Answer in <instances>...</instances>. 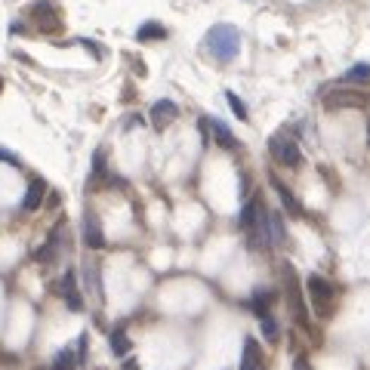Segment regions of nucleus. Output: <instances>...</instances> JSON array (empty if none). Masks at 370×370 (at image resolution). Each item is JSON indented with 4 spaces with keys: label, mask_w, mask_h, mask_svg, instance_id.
Wrapping results in <instances>:
<instances>
[{
    "label": "nucleus",
    "mask_w": 370,
    "mask_h": 370,
    "mask_svg": "<svg viewBox=\"0 0 370 370\" xmlns=\"http://www.w3.org/2000/svg\"><path fill=\"white\" fill-rule=\"evenodd\" d=\"M83 275H87L90 290L96 293V297H102V284H99V268H96V263H87V265H83Z\"/></svg>",
    "instance_id": "nucleus-19"
},
{
    "label": "nucleus",
    "mask_w": 370,
    "mask_h": 370,
    "mask_svg": "<svg viewBox=\"0 0 370 370\" xmlns=\"http://www.w3.org/2000/svg\"><path fill=\"white\" fill-rule=\"evenodd\" d=\"M204 47H207V53L216 59V62H222V65H229L238 59L241 53V35H238V28L229 22H220V25H213V28L207 31V37H204Z\"/></svg>",
    "instance_id": "nucleus-1"
},
{
    "label": "nucleus",
    "mask_w": 370,
    "mask_h": 370,
    "mask_svg": "<svg viewBox=\"0 0 370 370\" xmlns=\"http://www.w3.org/2000/svg\"><path fill=\"white\" fill-rule=\"evenodd\" d=\"M59 297L65 299V306H68L71 312H80V309H83V297H80V287H78V278H74V272L62 275V281H59Z\"/></svg>",
    "instance_id": "nucleus-6"
},
{
    "label": "nucleus",
    "mask_w": 370,
    "mask_h": 370,
    "mask_svg": "<svg viewBox=\"0 0 370 370\" xmlns=\"http://www.w3.org/2000/svg\"><path fill=\"white\" fill-rule=\"evenodd\" d=\"M0 92H4V78H0Z\"/></svg>",
    "instance_id": "nucleus-28"
},
{
    "label": "nucleus",
    "mask_w": 370,
    "mask_h": 370,
    "mask_svg": "<svg viewBox=\"0 0 370 370\" xmlns=\"http://www.w3.org/2000/svg\"><path fill=\"white\" fill-rule=\"evenodd\" d=\"M272 185H275L278 198H281L284 210H287L290 216H302V204L297 201V195H293V191H290V185H287V182H281V179H278V176H272Z\"/></svg>",
    "instance_id": "nucleus-11"
},
{
    "label": "nucleus",
    "mask_w": 370,
    "mask_h": 370,
    "mask_svg": "<svg viewBox=\"0 0 370 370\" xmlns=\"http://www.w3.org/2000/svg\"><path fill=\"white\" fill-rule=\"evenodd\" d=\"M136 37H139V40H164V37H167V28H164V25L148 22V25H142V28L136 31Z\"/></svg>",
    "instance_id": "nucleus-18"
},
{
    "label": "nucleus",
    "mask_w": 370,
    "mask_h": 370,
    "mask_svg": "<svg viewBox=\"0 0 370 370\" xmlns=\"http://www.w3.org/2000/svg\"><path fill=\"white\" fill-rule=\"evenodd\" d=\"M0 161H4V164H13V167H19V157L10 155V151H4V148H0Z\"/></svg>",
    "instance_id": "nucleus-24"
},
{
    "label": "nucleus",
    "mask_w": 370,
    "mask_h": 370,
    "mask_svg": "<svg viewBox=\"0 0 370 370\" xmlns=\"http://www.w3.org/2000/svg\"><path fill=\"white\" fill-rule=\"evenodd\" d=\"M268 151L281 167H290L297 170L302 164V151H299V136H290V130H281L278 136L268 139Z\"/></svg>",
    "instance_id": "nucleus-3"
},
{
    "label": "nucleus",
    "mask_w": 370,
    "mask_h": 370,
    "mask_svg": "<svg viewBox=\"0 0 370 370\" xmlns=\"http://www.w3.org/2000/svg\"><path fill=\"white\" fill-rule=\"evenodd\" d=\"M121 370H139V361L136 358H127V361H124V367Z\"/></svg>",
    "instance_id": "nucleus-26"
},
{
    "label": "nucleus",
    "mask_w": 370,
    "mask_h": 370,
    "mask_svg": "<svg viewBox=\"0 0 370 370\" xmlns=\"http://www.w3.org/2000/svg\"><path fill=\"white\" fill-rule=\"evenodd\" d=\"M367 148H370V117H367Z\"/></svg>",
    "instance_id": "nucleus-27"
},
{
    "label": "nucleus",
    "mask_w": 370,
    "mask_h": 370,
    "mask_svg": "<svg viewBox=\"0 0 370 370\" xmlns=\"http://www.w3.org/2000/svg\"><path fill=\"white\" fill-rule=\"evenodd\" d=\"M272 299H275V290H268V287H259L253 297H250V312H253L256 318H265L268 315V309H272Z\"/></svg>",
    "instance_id": "nucleus-12"
},
{
    "label": "nucleus",
    "mask_w": 370,
    "mask_h": 370,
    "mask_svg": "<svg viewBox=\"0 0 370 370\" xmlns=\"http://www.w3.org/2000/svg\"><path fill=\"white\" fill-rule=\"evenodd\" d=\"M176 117H179V108H176L173 99H157V102L151 105V124H155V130L170 127Z\"/></svg>",
    "instance_id": "nucleus-7"
},
{
    "label": "nucleus",
    "mask_w": 370,
    "mask_h": 370,
    "mask_svg": "<svg viewBox=\"0 0 370 370\" xmlns=\"http://www.w3.org/2000/svg\"><path fill=\"white\" fill-rule=\"evenodd\" d=\"M225 102H229L232 105V112H234V117H238V121H247V105H244L241 102V99H238V92H225Z\"/></svg>",
    "instance_id": "nucleus-20"
},
{
    "label": "nucleus",
    "mask_w": 370,
    "mask_h": 370,
    "mask_svg": "<svg viewBox=\"0 0 370 370\" xmlns=\"http://www.w3.org/2000/svg\"><path fill=\"white\" fill-rule=\"evenodd\" d=\"M241 370H265V355L259 349V342L253 336L244 340V352H241Z\"/></svg>",
    "instance_id": "nucleus-9"
},
{
    "label": "nucleus",
    "mask_w": 370,
    "mask_h": 370,
    "mask_svg": "<svg viewBox=\"0 0 370 370\" xmlns=\"http://www.w3.org/2000/svg\"><path fill=\"white\" fill-rule=\"evenodd\" d=\"M108 342H112V352H114L117 358H124V355L130 352V336H127V330H124V327H114V330H112V340H108Z\"/></svg>",
    "instance_id": "nucleus-14"
},
{
    "label": "nucleus",
    "mask_w": 370,
    "mask_h": 370,
    "mask_svg": "<svg viewBox=\"0 0 370 370\" xmlns=\"http://www.w3.org/2000/svg\"><path fill=\"white\" fill-rule=\"evenodd\" d=\"M210 133H213V142H216L220 148H229V151L238 148V139H234V133L225 127L222 121H210Z\"/></svg>",
    "instance_id": "nucleus-13"
},
{
    "label": "nucleus",
    "mask_w": 370,
    "mask_h": 370,
    "mask_svg": "<svg viewBox=\"0 0 370 370\" xmlns=\"http://www.w3.org/2000/svg\"><path fill=\"white\" fill-rule=\"evenodd\" d=\"M83 241H87V247H92V250L105 247L102 225H99V216L92 213V210H87V213H83Z\"/></svg>",
    "instance_id": "nucleus-10"
},
{
    "label": "nucleus",
    "mask_w": 370,
    "mask_h": 370,
    "mask_svg": "<svg viewBox=\"0 0 370 370\" xmlns=\"http://www.w3.org/2000/svg\"><path fill=\"white\" fill-rule=\"evenodd\" d=\"M284 297H287V309H290L293 321H299L302 327H309V309H306V299H302L297 268H293L290 263H284Z\"/></svg>",
    "instance_id": "nucleus-4"
},
{
    "label": "nucleus",
    "mask_w": 370,
    "mask_h": 370,
    "mask_svg": "<svg viewBox=\"0 0 370 370\" xmlns=\"http://www.w3.org/2000/svg\"><path fill=\"white\" fill-rule=\"evenodd\" d=\"M309 299L318 318H330L336 312V287L321 275H309Z\"/></svg>",
    "instance_id": "nucleus-2"
},
{
    "label": "nucleus",
    "mask_w": 370,
    "mask_h": 370,
    "mask_svg": "<svg viewBox=\"0 0 370 370\" xmlns=\"http://www.w3.org/2000/svg\"><path fill=\"white\" fill-rule=\"evenodd\" d=\"M259 321H263V333L268 336V340H278V321H275V318H259Z\"/></svg>",
    "instance_id": "nucleus-23"
},
{
    "label": "nucleus",
    "mask_w": 370,
    "mask_h": 370,
    "mask_svg": "<svg viewBox=\"0 0 370 370\" xmlns=\"http://www.w3.org/2000/svg\"><path fill=\"white\" fill-rule=\"evenodd\" d=\"M105 151H96V155H92V182L96 179H105Z\"/></svg>",
    "instance_id": "nucleus-21"
},
{
    "label": "nucleus",
    "mask_w": 370,
    "mask_h": 370,
    "mask_svg": "<svg viewBox=\"0 0 370 370\" xmlns=\"http://www.w3.org/2000/svg\"><path fill=\"white\" fill-rule=\"evenodd\" d=\"M53 256H56V234H49V241L37 250L35 259H37V263H47V259H53Z\"/></svg>",
    "instance_id": "nucleus-22"
},
{
    "label": "nucleus",
    "mask_w": 370,
    "mask_h": 370,
    "mask_svg": "<svg viewBox=\"0 0 370 370\" xmlns=\"http://www.w3.org/2000/svg\"><path fill=\"white\" fill-rule=\"evenodd\" d=\"M28 19H37V22H44V19H56V6L49 4V0H37V4H31Z\"/></svg>",
    "instance_id": "nucleus-15"
},
{
    "label": "nucleus",
    "mask_w": 370,
    "mask_h": 370,
    "mask_svg": "<svg viewBox=\"0 0 370 370\" xmlns=\"http://www.w3.org/2000/svg\"><path fill=\"white\" fill-rule=\"evenodd\" d=\"M342 83H370V65L358 62L355 68H349L346 74H342Z\"/></svg>",
    "instance_id": "nucleus-16"
},
{
    "label": "nucleus",
    "mask_w": 370,
    "mask_h": 370,
    "mask_svg": "<svg viewBox=\"0 0 370 370\" xmlns=\"http://www.w3.org/2000/svg\"><path fill=\"white\" fill-rule=\"evenodd\" d=\"M367 105V92H358V90H336V92H327L324 96V108H364Z\"/></svg>",
    "instance_id": "nucleus-5"
},
{
    "label": "nucleus",
    "mask_w": 370,
    "mask_h": 370,
    "mask_svg": "<svg viewBox=\"0 0 370 370\" xmlns=\"http://www.w3.org/2000/svg\"><path fill=\"white\" fill-rule=\"evenodd\" d=\"M53 370H78V355L71 349H62L53 358Z\"/></svg>",
    "instance_id": "nucleus-17"
},
{
    "label": "nucleus",
    "mask_w": 370,
    "mask_h": 370,
    "mask_svg": "<svg viewBox=\"0 0 370 370\" xmlns=\"http://www.w3.org/2000/svg\"><path fill=\"white\" fill-rule=\"evenodd\" d=\"M47 179H40V176H35V179L28 182V189H25V198H22V210L25 213H35V210L44 204V198H47Z\"/></svg>",
    "instance_id": "nucleus-8"
},
{
    "label": "nucleus",
    "mask_w": 370,
    "mask_h": 370,
    "mask_svg": "<svg viewBox=\"0 0 370 370\" xmlns=\"http://www.w3.org/2000/svg\"><path fill=\"white\" fill-rule=\"evenodd\" d=\"M293 370H312V364H309V361H306V358L299 355L297 361H293Z\"/></svg>",
    "instance_id": "nucleus-25"
}]
</instances>
